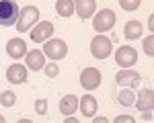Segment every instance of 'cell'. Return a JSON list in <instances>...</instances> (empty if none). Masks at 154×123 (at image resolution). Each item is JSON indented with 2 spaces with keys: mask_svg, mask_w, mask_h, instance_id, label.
Segmentation results:
<instances>
[{
  "mask_svg": "<svg viewBox=\"0 0 154 123\" xmlns=\"http://www.w3.org/2000/svg\"><path fill=\"white\" fill-rule=\"evenodd\" d=\"M39 21V8L37 6H23L19 10V21H17V29L19 33H27L31 31V27Z\"/></svg>",
  "mask_w": 154,
  "mask_h": 123,
  "instance_id": "cell-1",
  "label": "cell"
},
{
  "mask_svg": "<svg viewBox=\"0 0 154 123\" xmlns=\"http://www.w3.org/2000/svg\"><path fill=\"white\" fill-rule=\"evenodd\" d=\"M111 51H113V43H111V39L107 35H99L93 37V41H91V53H93V58L97 60H105L111 56Z\"/></svg>",
  "mask_w": 154,
  "mask_h": 123,
  "instance_id": "cell-2",
  "label": "cell"
},
{
  "mask_svg": "<svg viewBox=\"0 0 154 123\" xmlns=\"http://www.w3.org/2000/svg\"><path fill=\"white\" fill-rule=\"evenodd\" d=\"M19 6L12 0H0V25L2 27H12L19 21Z\"/></svg>",
  "mask_w": 154,
  "mask_h": 123,
  "instance_id": "cell-3",
  "label": "cell"
},
{
  "mask_svg": "<svg viewBox=\"0 0 154 123\" xmlns=\"http://www.w3.org/2000/svg\"><path fill=\"white\" fill-rule=\"evenodd\" d=\"M117 23V14L113 10H109V8H103V10H99V14H95V19H93V27H95L97 33H107V31H111L113 27Z\"/></svg>",
  "mask_w": 154,
  "mask_h": 123,
  "instance_id": "cell-4",
  "label": "cell"
},
{
  "mask_svg": "<svg viewBox=\"0 0 154 123\" xmlns=\"http://www.w3.org/2000/svg\"><path fill=\"white\" fill-rule=\"evenodd\" d=\"M43 53L54 62L62 60V58H66V53H68V45H66L64 39H51V37H49L48 41H45V45H43Z\"/></svg>",
  "mask_w": 154,
  "mask_h": 123,
  "instance_id": "cell-5",
  "label": "cell"
},
{
  "mask_svg": "<svg viewBox=\"0 0 154 123\" xmlns=\"http://www.w3.org/2000/svg\"><path fill=\"white\" fill-rule=\"evenodd\" d=\"M31 41L33 43H45L49 37L54 35V25L49 21H37L33 27H31Z\"/></svg>",
  "mask_w": 154,
  "mask_h": 123,
  "instance_id": "cell-6",
  "label": "cell"
},
{
  "mask_svg": "<svg viewBox=\"0 0 154 123\" xmlns=\"http://www.w3.org/2000/svg\"><path fill=\"white\" fill-rule=\"evenodd\" d=\"M115 62L121 68H131L138 62V51L134 47H130V45H123V47H119L115 51Z\"/></svg>",
  "mask_w": 154,
  "mask_h": 123,
  "instance_id": "cell-7",
  "label": "cell"
},
{
  "mask_svg": "<svg viewBox=\"0 0 154 123\" xmlns=\"http://www.w3.org/2000/svg\"><path fill=\"white\" fill-rule=\"evenodd\" d=\"M80 84L86 88V90H95L101 84V72L97 68H84L82 74H80Z\"/></svg>",
  "mask_w": 154,
  "mask_h": 123,
  "instance_id": "cell-8",
  "label": "cell"
},
{
  "mask_svg": "<svg viewBox=\"0 0 154 123\" xmlns=\"http://www.w3.org/2000/svg\"><path fill=\"white\" fill-rule=\"evenodd\" d=\"M115 82L121 86H138L140 84V74L136 72V70H131V68H123V70H119L117 76H115Z\"/></svg>",
  "mask_w": 154,
  "mask_h": 123,
  "instance_id": "cell-9",
  "label": "cell"
},
{
  "mask_svg": "<svg viewBox=\"0 0 154 123\" xmlns=\"http://www.w3.org/2000/svg\"><path fill=\"white\" fill-rule=\"evenodd\" d=\"M6 80L11 84H23L27 80V66H21L19 62L6 68Z\"/></svg>",
  "mask_w": 154,
  "mask_h": 123,
  "instance_id": "cell-10",
  "label": "cell"
},
{
  "mask_svg": "<svg viewBox=\"0 0 154 123\" xmlns=\"http://www.w3.org/2000/svg\"><path fill=\"white\" fill-rule=\"evenodd\" d=\"M25 58H27V64H25V66H27L29 70H33V72L43 70V66H45V53H43L41 49H31V51H27Z\"/></svg>",
  "mask_w": 154,
  "mask_h": 123,
  "instance_id": "cell-11",
  "label": "cell"
},
{
  "mask_svg": "<svg viewBox=\"0 0 154 123\" xmlns=\"http://www.w3.org/2000/svg\"><path fill=\"white\" fill-rule=\"evenodd\" d=\"M97 10V2L95 0H74V12L80 16V19H88L93 16Z\"/></svg>",
  "mask_w": 154,
  "mask_h": 123,
  "instance_id": "cell-12",
  "label": "cell"
},
{
  "mask_svg": "<svg viewBox=\"0 0 154 123\" xmlns=\"http://www.w3.org/2000/svg\"><path fill=\"white\" fill-rule=\"evenodd\" d=\"M6 53L11 56L12 60H21L25 53H27V43H25L21 37H14L6 43Z\"/></svg>",
  "mask_w": 154,
  "mask_h": 123,
  "instance_id": "cell-13",
  "label": "cell"
},
{
  "mask_svg": "<svg viewBox=\"0 0 154 123\" xmlns=\"http://www.w3.org/2000/svg\"><path fill=\"white\" fill-rule=\"evenodd\" d=\"M136 98H138V100H134V103H136L138 111L144 113V111H152L154 109V90L152 88H144Z\"/></svg>",
  "mask_w": 154,
  "mask_h": 123,
  "instance_id": "cell-14",
  "label": "cell"
},
{
  "mask_svg": "<svg viewBox=\"0 0 154 123\" xmlns=\"http://www.w3.org/2000/svg\"><path fill=\"white\" fill-rule=\"evenodd\" d=\"M78 109H80V113H82L84 117H95L97 109H99L97 98L93 94H84L82 98H78Z\"/></svg>",
  "mask_w": 154,
  "mask_h": 123,
  "instance_id": "cell-15",
  "label": "cell"
},
{
  "mask_svg": "<svg viewBox=\"0 0 154 123\" xmlns=\"http://www.w3.org/2000/svg\"><path fill=\"white\" fill-rule=\"evenodd\" d=\"M76 109H78V97L76 94H66L60 100V113L62 115H72Z\"/></svg>",
  "mask_w": 154,
  "mask_h": 123,
  "instance_id": "cell-16",
  "label": "cell"
},
{
  "mask_svg": "<svg viewBox=\"0 0 154 123\" xmlns=\"http://www.w3.org/2000/svg\"><path fill=\"white\" fill-rule=\"evenodd\" d=\"M142 35V23L140 21H130L125 23V29H123V37L125 39H138Z\"/></svg>",
  "mask_w": 154,
  "mask_h": 123,
  "instance_id": "cell-17",
  "label": "cell"
},
{
  "mask_svg": "<svg viewBox=\"0 0 154 123\" xmlns=\"http://www.w3.org/2000/svg\"><path fill=\"white\" fill-rule=\"evenodd\" d=\"M56 10L64 19L72 16L74 14V0H56Z\"/></svg>",
  "mask_w": 154,
  "mask_h": 123,
  "instance_id": "cell-18",
  "label": "cell"
},
{
  "mask_svg": "<svg viewBox=\"0 0 154 123\" xmlns=\"http://www.w3.org/2000/svg\"><path fill=\"white\" fill-rule=\"evenodd\" d=\"M117 98H119V103H121L123 107H131V105H134V100H136V94L131 92L130 88H123V90L117 94Z\"/></svg>",
  "mask_w": 154,
  "mask_h": 123,
  "instance_id": "cell-19",
  "label": "cell"
},
{
  "mask_svg": "<svg viewBox=\"0 0 154 123\" xmlns=\"http://www.w3.org/2000/svg\"><path fill=\"white\" fill-rule=\"evenodd\" d=\"M14 100H17V97H14V92H11V90H4L0 94V105H4V107H12Z\"/></svg>",
  "mask_w": 154,
  "mask_h": 123,
  "instance_id": "cell-20",
  "label": "cell"
},
{
  "mask_svg": "<svg viewBox=\"0 0 154 123\" xmlns=\"http://www.w3.org/2000/svg\"><path fill=\"white\" fill-rule=\"evenodd\" d=\"M140 2H142V0H119V6H121V8H123V10H136V8H138V6H140Z\"/></svg>",
  "mask_w": 154,
  "mask_h": 123,
  "instance_id": "cell-21",
  "label": "cell"
},
{
  "mask_svg": "<svg viewBox=\"0 0 154 123\" xmlns=\"http://www.w3.org/2000/svg\"><path fill=\"white\" fill-rule=\"evenodd\" d=\"M144 51L146 56H154V35H148V39H144Z\"/></svg>",
  "mask_w": 154,
  "mask_h": 123,
  "instance_id": "cell-22",
  "label": "cell"
},
{
  "mask_svg": "<svg viewBox=\"0 0 154 123\" xmlns=\"http://www.w3.org/2000/svg\"><path fill=\"white\" fill-rule=\"evenodd\" d=\"M35 111H37V115H45V113H48V98H37L35 100Z\"/></svg>",
  "mask_w": 154,
  "mask_h": 123,
  "instance_id": "cell-23",
  "label": "cell"
},
{
  "mask_svg": "<svg viewBox=\"0 0 154 123\" xmlns=\"http://www.w3.org/2000/svg\"><path fill=\"white\" fill-rule=\"evenodd\" d=\"M43 70H45V76H48V78H56V76L60 74V68L56 66V64H45Z\"/></svg>",
  "mask_w": 154,
  "mask_h": 123,
  "instance_id": "cell-24",
  "label": "cell"
},
{
  "mask_svg": "<svg viewBox=\"0 0 154 123\" xmlns=\"http://www.w3.org/2000/svg\"><path fill=\"white\" fill-rule=\"evenodd\" d=\"M115 123H134V117L131 115H117Z\"/></svg>",
  "mask_w": 154,
  "mask_h": 123,
  "instance_id": "cell-25",
  "label": "cell"
},
{
  "mask_svg": "<svg viewBox=\"0 0 154 123\" xmlns=\"http://www.w3.org/2000/svg\"><path fill=\"white\" fill-rule=\"evenodd\" d=\"M142 119H144V121H152V111H144Z\"/></svg>",
  "mask_w": 154,
  "mask_h": 123,
  "instance_id": "cell-26",
  "label": "cell"
},
{
  "mask_svg": "<svg viewBox=\"0 0 154 123\" xmlns=\"http://www.w3.org/2000/svg\"><path fill=\"white\" fill-rule=\"evenodd\" d=\"M91 119H93V123H107L105 117H91Z\"/></svg>",
  "mask_w": 154,
  "mask_h": 123,
  "instance_id": "cell-27",
  "label": "cell"
},
{
  "mask_svg": "<svg viewBox=\"0 0 154 123\" xmlns=\"http://www.w3.org/2000/svg\"><path fill=\"white\" fill-rule=\"evenodd\" d=\"M64 121H66V123H78V119H76V117H66Z\"/></svg>",
  "mask_w": 154,
  "mask_h": 123,
  "instance_id": "cell-28",
  "label": "cell"
},
{
  "mask_svg": "<svg viewBox=\"0 0 154 123\" xmlns=\"http://www.w3.org/2000/svg\"><path fill=\"white\" fill-rule=\"evenodd\" d=\"M152 25H154V14H150V19H148V27H150V31H152Z\"/></svg>",
  "mask_w": 154,
  "mask_h": 123,
  "instance_id": "cell-29",
  "label": "cell"
},
{
  "mask_svg": "<svg viewBox=\"0 0 154 123\" xmlns=\"http://www.w3.org/2000/svg\"><path fill=\"white\" fill-rule=\"evenodd\" d=\"M6 121V119H4V115H0V123H4Z\"/></svg>",
  "mask_w": 154,
  "mask_h": 123,
  "instance_id": "cell-30",
  "label": "cell"
}]
</instances>
